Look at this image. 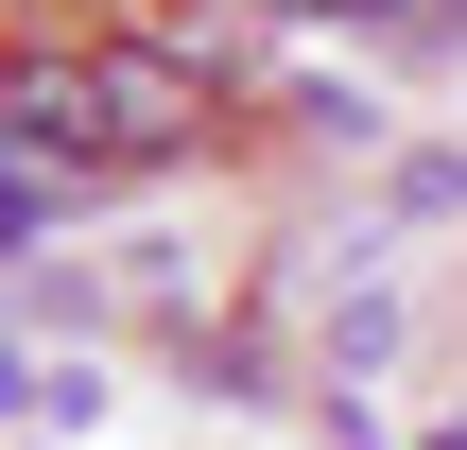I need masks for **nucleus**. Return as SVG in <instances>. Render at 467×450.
<instances>
[{"mask_svg":"<svg viewBox=\"0 0 467 450\" xmlns=\"http://www.w3.org/2000/svg\"><path fill=\"white\" fill-rule=\"evenodd\" d=\"M191 139H208V69H173L156 35L17 52V156H35V173L69 156V191H87V173H156V156H191Z\"/></svg>","mask_w":467,"mask_h":450,"instance_id":"f257e3e1","label":"nucleus"},{"mask_svg":"<svg viewBox=\"0 0 467 450\" xmlns=\"http://www.w3.org/2000/svg\"><path fill=\"white\" fill-rule=\"evenodd\" d=\"M260 17H381V0H260Z\"/></svg>","mask_w":467,"mask_h":450,"instance_id":"f03ea898","label":"nucleus"}]
</instances>
